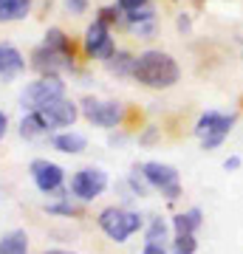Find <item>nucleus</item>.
Wrapping results in <instances>:
<instances>
[{"instance_id": "f257e3e1", "label": "nucleus", "mask_w": 243, "mask_h": 254, "mask_svg": "<svg viewBox=\"0 0 243 254\" xmlns=\"http://www.w3.org/2000/svg\"><path fill=\"white\" fill-rule=\"evenodd\" d=\"M133 76L147 88H170L178 82V65L164 51H144L136 57Z\"/></svg>"}, {"instance_id": "f03ea898", "label": "nucleus", "mask_w": 243, "mask_h": 254, "mask_svg": "<svg viewBox=\"0 0 243 254\" xmlns=\"http://www.w3.org/2000/svg\"><path fill=\"white\" fill-rule=\"evenodd\" d=\"M99 226L110 240L125 243L133 232L142 229V218H139L136 212H125V209H119V206H108V209L99 212Z\"/></svg>"}, {"instance_id": "7ed1b4c3", "label": "nucleus", "mask_w": 243, "mask_h": 254, "mask_svg": "<svg viewBox=\"0 0 243 254\" xmlns=\"http://www.w3.org/2000/svg\"><path fill=\"white\" fill-rule=\"evenodd\" d=\"M235 125V116H224V113H204L195 125V136L201 138L204 150H215Z\"/></svg>"}, {"instance_id": "20e7f679", "label": "nucleus", "mask_w": 243, "mask_h": 254, "mask_svg": "<svg viewBox=\"0 0 243 254\" xmlns=\"http://www.w3.org/2000/svg\"><path fill=\"white\" fill-rule=\"evenodd\" d=\"M142 175L144 181L156 187V190H162V195H167V200H175L181 195V184H178V173H175V167L170 164H162V161H147L142 167Z\"/></svg>"}, {"instance_id": "39448f33", "label": "nucleus", "mask_w": 243, "mask_h": 254, "mask_svg": "<svg viewBox=\"0 0 243 254\" xmlns=\"http://www.w3.org/2000/svg\"><path fill=\"white\" fill-rule=\"evenodd\" d=\"M63 93H65V85L60 82V76H43V79L31 82L26 91H23V108L40 110L45 102L60 99Z\"/></svg>"}, {"instance_id": "423d86ee", "label": "nucleus", "mask_w": 243, "mask_h": 254, "mask_svg": "<svg viewBox=\"0 0 243 254\" xmlns=\"http://www.w3.org/2000/svg\"><path fill=\"white\" fill-rule=\"evenodd\" d=\"M108 187V175L102 173L99 167H85L71 178V192L80 200H93L99 198L102 192Z\"/></svg>"}, {"instance_id": "0eeeda50", "label": "nucleus", "mask_w": 243, "mask_h": 254, "mask_svg": "<svg viewBox=\"0 0 243 254\" xmlns=\"http://www.w3.org/2000/svg\"><path fill=\"white\" fill-rule=\"evenodd\" d=\"M28 113H31V110H28ZM37 113H40V119L45 122V127H68V125H74V119H77L80 110H77L74 102H68L65 96H60V99L45 102Z\"/></svg>"}, {"instance_id": "6e6552de", "label": "nucleus", "mask_w": 243, "mask_h": 254, "mask_svg": "<svg viewBox=\"0 0 243 254\" xmlns=\"http://www.w3.org/2000/svg\"><path fill=\"white\" fill-rule=\"evenodd\" d=\"M85 51L90 57H99V60H110V57L116 54V48H113V40L108 34V23H102V20H93L85 31Z\"/></svg>"}, {"instance_id": "1a4fd4ad", "label": "nucleus", "mask_w": 243, "mask_h": 254, "mask_svg": "<svg viewBox=\"0 0 243 254\" xmlns=\"http://www.w3.org/2000/svg\"><path fill=\"white\" fill-rule=\"evenodd\" d=\"M82 113L88 116V122L99 127H116L122 122V105L119 102H96V99H85L82 102Z\"/></svg>"}, {"instance_id": "9d476101", "label": "nucleus", "mask_w": 243, "mask_h": 254, "mask_svg": "<svg viewBox=\"0 0 243 254\" xmlns=\"http://www.w3.org/2000/svg\"><path fill=\"white\" fill-rule=\"evenodd\" d=\"M31 178H34V184L40 187L43 192H57L60 187H63V167L54 161H45V158H37V161H31Z\"/></svg>"}, {"instance_id": "9b49d317", "label": "nucleus", "mask_w": 243, "mask_h": 254, "mask_svg": "<svg viewBox=\"0 0 243 254\" xmlns=\"http://www.w3.org/2000/svg\"><path fill=\"white\" fill-rule=\"evenodd\" d=\"M31 60H34L31 65H34L43 76H57V71H65V68L74 65V57L60 54V51H54V48H48V46H40Z\"/></svg>"}, {"instance_id": "f8f14e48", "label": "nucleus", "mask_w": 243, "mask_h": 254, "mask_svg": "<svg viewBox=\"0 0 243 254\" xmlns=\"http://www.w3.org/2000/svg\"><path fill=\"white\" fill-rule=\"evenodd\" d=\"M26 68V60L11 43H0V76L3 79H11L14 73H20Z\"/></svg>"}, {"instance_id": "ddd939ff", "label": "nucleus", "mask_w": 243, "mask_h": 254, "mask_svg": "<svg viewBox=\"0 0 243 254\" xmlns=\"http://www.w3.org/2000/svg\"><path fill=\"white\" fill-rule=\"evenodd\" d=\"M201 209H189V212H181L172 218V229L175 235H195V229L201 226Z\"/></svg>"}, {"instance_id": "4468645a", "label": "nucleus", "mask_w": 243, "mask_h": 254, "mask_svg": "<svg viewBox=\"0 0 243 254\" xmlns=\"http://www.w3.org/2000/svg\"><path fill=\"white\" fill-rule=\"evenodd\" d=\"M51 144H54V150H60V153H82L85 150V136H80V133H60V136L51 138Z\"/></svg>"}, {"instance_id": "2eb2a0df", "label": "nucleus", "mask_w": 243, "mask_h": 254, "mask_svg": "<svg viewBox=\"0 0 243 254\" xmlns=\"http://www.w3.org/2000/svg\"><path fill=\"white\" fill-rule=\"evenodd\" d=\"M31 9V0H0V20H23Z\"/></svg>"}, {"instance_id": "dca6fc26", "label": "nucleus", "mask_w": 243, "mask_h": 254, "mask_svg": "<svg viewBox=\"0 0 243 254\" xmlns=\"http://www.w3.org/2000/svg\"><path fill=\"white\" fill-rule=\"evenodd\" d=\"M26 252H28L26 232H11L0 240V254H26Z\"/></svg>"}, {"instance_id": "f3484780", "label": "nucleus", "mask_w": 243, "mask_h": 254, "mask_svg": "<svg viewBox=\"0 0 243 254\" xmlns=\"http://www.w3.org/2000/svg\"><path fill=\"white\" fill-rule=\"evenodd\" d=\"M43 46L48 48H54V51H60V54H68L74 57V46H71V40L60 31V28H48V34H45V43Z\"/></svg>"}, {"instance_id": "a211bd4d", "label": "nucleus", "mask_w": 243, "mask_h": 254, "mask_svg": "<svg viewBox=\"0 0 243 254\" xmlns=\"http://www.w3.org/2000/svg\"><path fill=\"white\" fill-rule=\"evenodd\" d=\"M48 127H45V122L40 119V113L37 110H31L23 122H20V136L23 138H34V136H40V133H45Z\"/></svg>"}, {"instance_id": "6ab92c4d", "label": "nucleus", "mask_w": 243, "mask_h": 254, "mask_svg": "<svg viewBox=\"0 0 243 254\" xmlns=\"http://www.w3.org/2000/svg\"><path fill=\"white\" fill-rule=\"evenodd\" d=\"M108 65H110V71H116V73H133L136 57L125 54V51H116V54L108 60Z\"/></svg>"}, {"instance_id": "aec40b11", "label": "nucleus", "mask_w": 243, "mask_h": 254, "mask_svg": "<svg viewBox=\"0 0 243 254\" xmlns=\"http://www.w3.org/2000/svg\"><path fill=\"white\" fill-rule=\"evenodd\" d=\"M195 249H198L195 235H175L172 240V254H195Z\"/></svg>"}, {"instance_id": "412c9836", "label": "nucleus", "mask_w": 243, "mask_h": 254, "mask_svg": "<svg viewBox=\"0 0 243 254\" xmlns=\"http://www.w3.org/2000/svg\"><path fill=\"white\" fill-rule=\"evenodd\" d=\"M167 240V223L162 218H153L150 229H147V243H156V246H164Z\"/></svg>"}, {"instance_id": "4be33fe9", "label": "nucleus", "mask_w": 243, "mask_h": 254, "mask_svg": "<svg viewBox=\"0 0 243 254\" xmlns=\"http://www.w3.org/2000/svg\"><path fill=\"white\" fill-rule=\"evenodd\" d=\"M147 0H119V9L122 11H136V9H144Z\"/></svg>"}, {"instance_id": "5701e85b", "label": "nucleus", "mask_w": 243, "mask_h": 254, "mask_svg": "<svg viewBox=\"0 0 243 254\" xmlns=\"http://www.w3.org/2000/svg\"><path fill=\"white\" fill-rule=\"evenodd\" d=\"M116 17H119V9H116V6H105V9L99 11V20H102V23H113Z\"/></svg>"}, {"instance_id": "b1692460", "label": "nucleus", "mask_w": 243, "mask_h": 254, "mask_svg": "<svg viewBox=\"0 0 243 254\" xmlns=\"http://www.w3.org/2000/svg\"><path fill=\"white\" fill-rule=\"evenodd\" d=\"M48 212H57V215H77V209L71 203H57V206H48Z\"/></svg>"}, {"instance_id": "393cba45", "label": "nucleus", "mask_w": 243, "mask_h": 254, "mask_svg": "<svg viewBox=\"0 0 243 254\" xmlns=\"http://www.w3.org/2000/svg\"><path fill=\"white\" fill-rule=\"evenodd\" d=\"M68 3V9L74 11V14H82V11L88 9V0H65Z\"/></svg>"}, {"instance_id": "a878e982", "label": "nucleus", "mask_w": 243, "mask_h": 254, "mask_svg": "<svg viewBox=\"0 0 243 254\" xmlns=\"http://www.w3.org/2000/svg\"><path fill=\"white\" fill-rule=\"evenodd\" d=\"M224 167L229 170V173H235V170H241V158H238V155H232V158H226V161H224Z\"/></svg>"}, {"instance_id": "bb28decb", "label": "nucleus", "mask_w": 243, "mask_h": 254, "mask_svg": "<svg viewBox=\"0 0 243 254\" xmlns=\"http://www.w3.org/2000/svg\"><path fill=\"white\" fill-rule=\"evenodd\" d=\"M142 254H167L164 246H156V243H144V252Z\"/></svg>"}, {"instance_id": "cd10ccee", "label": "nucleus", "mask_w": 243, "mask_h": 254, "mask_svg": "<svg viewBox=\"0 0 243 254\" xmlns=\"http://www.w3.org/2000/svg\"><path fill=\"white\" fill-rule=\"evenodd\" d=\"M6 125H9V122H6V113H0V138L6 136Z\"/></svg>"}, {"instance_id": "c85d7f7f", "label": "nucleus", "mask_w": 243, "mask_h": 254, "mask_svg": "<svg viewBox=\"0 0 243 254\" xmlns=\"http://www.w3.org/2000/svg\"><path fill=\"white\" fill-rule=\"evenodd\" d=\"M43 254H71V252H60V249H54V252H43Z\"/></svg>"}]
</instances>
